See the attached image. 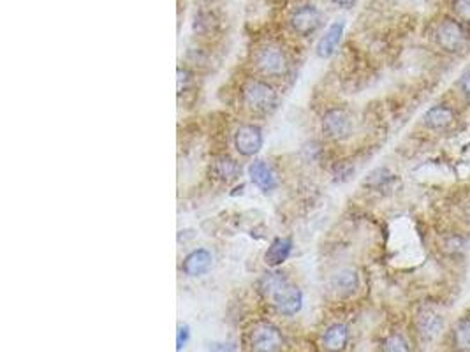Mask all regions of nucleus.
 <instances>
[{"mask_svg": "<svg viewBox=\"0 0 470 352\" xmlns=\"http://www.w3.org/2000/svg\"><path fill=\"white\" fill-rule=\"evenodd\" d=\"M347 342H349V330L345 324L340 323L329 326L328 330L324 331V335H322V344H324V347L331 352H338L342 351V349H345Z\"/></svg>", "mask_w": 470, "mask_h": 352, "instance_id": "f3484780", "label": "nucleus"}, {"mask_svg": "<svg viewBox=\"0 0 470 352\" xmlns=\"http://www.w3.org/2000/svg\"><path fill=\"white\" fill-rule=\"evenodd\" d=\"M268 300H272L277 312L287 317L296 316V314L301 310V307H303V293L291 282L284 283V286L280 287V289H277Z\"/></svg>", "mask_w": 470, "mask_h": 352, "instance_id": "423d86ee", "label": "nucleus"}, {"mask_svg": "<svg viewBox=\"0 0 470 352\" xmlns=\"http://www.w3.org/2000/svg\"><path fill=\"white\" fill-rule=\"evenodd\" d=\"M416 326L417 331L423 338H434L444 328V317L437 312V310L430 309V307H423L416 316Z\"/></svg>", "mask_w": 470, "mask_h": 352, "instance_id": "f8f14e48", "label": "nucleus"}, {"mask_svg": "<svg viewBox=\"0 0 470 352\" xmlns=\"http://www.w3.org/2000/svg\"><path fill=\"white\" fill-rule=\"evenodd\" d=\"M333 4L338 6V8H344V9H351L352 6L356 4V0H331Z\"/></svg>", "mask_w": 470, "mask_h": 352, "instance_id": "393cba45", "label": "nucleus"}, {"mask_svg": "<svg viewBox=\"0 0 470 352\" xmlns=\"http://www.w3.org/2000/svg\"><path fill=\"white\" fill-rule=\"evenodd\" d=\"M188 83H191V74H188V71L178 67V94H181L187 88Z\"/></svg>", "mask_w": 470, "mask_h": 352, "instance_id": "5701e85b", "label": "nucleus"}, {"mask_svg": "<svg viewBox=\"0 0 470 352\" xmlns=\"http://www.w3.org/2000/svg\"><path fill=\"white\" fill-rule=\"evenodd\" d=\"M263 129L256 124H243L235 132V148L240 155L254 157L263 150Z\"/></svg>", "mask_w": 470, "mask_h": 352, "instance_id": "39448f33", "label": "nucleus"}, {"mask_svg": "<svg viewBox=\"0 0 470 352\" xmlns=\"http://www.w3.org/2000/svg\"><path fill=\"white\" fill-rule=\"evenodd\" d=\"M331 287L337 290L340 296L352 295V293H356L359 287L358 272L352 268L338 269V272L331 276Z\"/></svg>", "mask_w": 470, "mask_h": 352, "instance_id": "2eb2a0df", "label": "nucleus"}, {"mask_svg": "<svg viewBox=\"0 0 470 352\" xmlns=\"http://www.w3.org/2000/svg\"><path fill=\"white\" fill-rule=\"evenodd\" d=\"M423 122L431 131H444L455 122V111L445 104L431 106L423 115Z\"/></svg>", "mask_w": 470, "mask_h": 352, "instance_id": "ddd939ff", "label": "nucleus"}, {"mask_svg": "<svg viewBox=\"0 0 470 352\" xmlns=\"http://www.w3.org/2000/svg\"><path fill=\"white\" fill-rule=\"evenodd\" d=\"M282 335L272 323H259L250 330L249 344L252 352H279L282 347Z\"/></svg>", "mask_w": 470, "mask_h": 352, "instance_id": "7ed1b4c3", "label": "nucleus"}, {"mask_svg": "<svg viewBox=\"0 0 470 352\" xmlns=\"http://www.w3.org/2000/svg\"><path fill=\"white\" fill-rule=\"evenodd\" d=\"M452 13L459 22L470 25V0H452Z\"/></svg>", "mask_w": 470, "mask_h": 352, "instance_id": "412c9836", "label": "nucleus"}, {"mask_svg": "<svg viewBox=\"0 0 470 352\" xmlns=\"http://www.w3.org/2000/svg\"><path fill=\"white\" fill-rule=\"evenodd\" d=\"M287 282H289V280H287L282 273L272 272V273H266V275L261 279L259 289H261V293L266 296V298H270V296H272L277 289H280V287Z\"/></svg>", "mask_w": 470, "mask_h": 352, "instance_id": "6ab92c4d", "label": "nucleus"}, {"mask_svg": "<svg viewBox=\"0 0 470 352\" xmlns=\"http://www.w3.org/2000/svg\"><path fill=\"white\" fill-rule=\"evenodd\" d=\"M452 344L458 351H470V317H462L452 330Z\"/></svg>", "mask_w": 470, "mask_h": 352, "instance_id": "a211bd4d", "label": "nucleus"}, {"mask_svg": "<svg viewBox=\"0 0 470 352\" xmlns=\"http://www.w3.org/2000/svg\"><path fill=\"white\" fill-rule=\"evenodd\" d=\"M382 352H410V347L401 335L393 333L384 340Z\"/></svg>", "mask_w": 470, "mask_h": 352, "instance_id": "aec40b11", "label": "nucleus"}, {"mask_svg": "<svg viewBox=\"0 0 470 352\" xmlns=\"http://www.w3.org/2000/svg\"><path fill=\"white\" fill-rule=\"evenodd\" d=\"M291 29L301 37H308L321 27V13L315 6H301L291 16Z\"/></svg>", "mask_w": 470, "mask_h": 352, "instance_id": "6e6552de", "label": "nucleus"}, {"mask_svg": "<svg viewBox=\"0 0 470 352\" xmlns=\"http://www.w3.org/2000/svg\"><path fill=\"white\" fill-rule=\"evenodd\" d=\"M459 87H462L463 95H465L466 99H470V71L463 74V78L459 80Z\"/></svg>", "mask_w": 470, "mask_h": 352, "instance_id": "b1692460", "label": "nucleus"}, {"mask_svg": "<svg viewBox=\"0 0 470 352\" xmlns=\"http://www.w3.org/2000/svg\"><path fill=\"white\" fill-rule=\"evenodd\" d=\"M345 23L342 20L333 22L331 25L326 29V32L322 34V37L319 39L317 46H315V53L319 58H329L335 55V51L338 50V44H340L342 37H344Z\"/></svg>", "mask_w": 470, "mask_h": 352, "instance_id": "9d476101", "label": "nucleus"}, {"mask_svg": "<svg viewBox=\"0 0 470 352\" xmlns=\"http://www.w3.org/2000/svg\"><path fill=\"white\" fill-rule=\"evenodd\" d=\"M214 265V258L207 248H195L191 254L185 255L181 262V272L187 276H203L207 275Z\"/></svg>", "mask_w": 470, "mask_h": 352, "instance_id": "9b49d317", "label": "nucleus"}, {"mask_svg": "<svg viewBox=\"0 0 470 352\" xmlns=\"http://www.w3.org/2000/svg\"><path fill=\"white\" fill-rule=\"evenodd\" d=\"M352 131H354V124H352L351 115L345 109L331 108L322 116V132L328 138L342 141V139L351 138Z\"/></svg>", "mask_w": 470, "mask_h": 352, "instance_id": "20e7f679", "label": "nucleus"}, {"mask_svg": "<svg viewBox=\"0 0 470 352\" xmlns=\"http://www.w3.org/2000/svg\"><path fill=\"white\" fill-rule=\"evenodd\" d=\"M188 337H191V330H188L187 324H180L177 331V351H181V349L187 345Z\"/></svg>", "mask_w": 470, "mask_h": 352, "instance_id": "4be33fe9", "label": "nucleus"}, {"mask_svg": "<svg viewBox=\"0 0 470 352\" xmlns=\"http://www.w3.org/2000/svg\"><path fill=\"white\" fill-rule=\"evenodd\" d=\"M242 102L249 111L268 115L277 108L279 95L275 88L263 80H249L242 87Z\"/></svg>", "mask_w": 470, "mask_h": 352, "instance_id": "f257e3e1", "label": "nucleus"}, {"mask_svg": "<svg viewBox=\"0 0 470 352\" xmlns=\"http://www.w3.org/2000/svg\"><path fill=\"white\" fill-rule=\"evenodd\" d=\"M240 171H242L240 164L229 155H221L212 162V174L221 182H235L240 176Z\"/></svg>", "mask_w": 470, "mask_h": 352, "instance_id": "dca6fc26", "label": "nucleus"}, {"mask_svg": "<svg viewBox=\"0 0 470 352\" xmlns=\"http://www.w3.org/2000/svg\"><path fill=\"white\" fill-rule=\"evenodd\" d=\"M435 37H437L438 46H441L444 51H448V53H458V51L463 50V46H465L466 43V36L462 23L451 18L444 20V22L437 27Z\"/></svg>", "mask_w": 470, "mask_h": 352, "instance_id": "0eeeda50", "label": "nucleus"}, {"mask_svg": "<svg viewBox=\"0 0 470 352\" xmlns=\"http://www.w3.org/2000/svg\"><path fill=\"white\" fill-rule=\"evenodd\" d=\"M249 178L254 185L263 192H273L279 187V180H277L275 173H273L272 166L264 160H254L249 166Z\"/></svg>", "mask_w": 470, "mask_h": 352, "instance_id": "1a4fd4ad", "label": "nucleus"}, {"mask_svg": "<svg viewBox=\"0 0 470 352\" xmlns=\"http://www.w3.org/2000/svg\"><path fill=\"white\" fill-rule=\"evenodd\" d=\"M293 254V240L291 238H275L270 244L266 254H264V262L272 268L282 266Z\"/></svg>", "mask_w": 470, "mask_h": 352, "instance_id": "4468645a", "label": "nucleus"}, {"mask_svg": "<svg viewBox=\"0 0 470 352\" xmlns=\"http://www.w3.org/2000/svg\"><path fill=\"white\" fill-rule=\"evenodd\" d=\"M254 66L266 78H282L286 76L287 69H289L286 53L279 46H272V44L259 48L256 51Z\"/></svg>", "mask_w": 470, "mask_h": 352, "instance_id": "f03ea898", "label": "nucleus"}]
</instances>
